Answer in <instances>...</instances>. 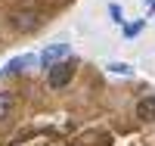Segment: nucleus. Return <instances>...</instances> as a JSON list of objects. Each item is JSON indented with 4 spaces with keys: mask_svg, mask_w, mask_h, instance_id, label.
I'll return each instance as SVG.
<instances>
[{
    "mask_svg": "<svg viewBox=\"0 0 155 146\" xmlns=\"http://www.w3.org/2000/svg\"><path fill=\"white\" fill-rule=\"evenodd\" d=\"M62 56H68V44H53V47H47V50H44L41 62H44L47 69H50V65H56Z\"/></svg>",
    "mask_w": 155,
    "mask_h": 146,
    "instance_id": "obj_3",
    "label": "nucleus"
},
{
    "mask_svg": "<svg viewBox=\"0 0 155 146\" xmlns=\"http://www.w3.org/2000/svg\"><path fill=\"white\" fill-rule=\"evenodd\" d=\"M74 78V59H62V62H56V65H50L47 69V81H50V87H65L68 81Z\"/></svg>",
    "mask_w": 155,
    "mask_h": 146,
    "instance_id": "obj_1",
    "label": "nucleus"
},
{
    "mask_svg": "<svg viewBox=\"0 0 155 146\" xmlns=\"http://www.w3.org/2000/svg\"><path fill=\"white\" fill-rule=\"evenodd\" d=\"M146 9H149V12H155V0H149V6H146Z\"/></svg>",
    "mask_w": 155,
    "mask_h": 146,
    "instance_id": "obj_10",
    "label": "nucleus"
},
{
    "mask_svg": "<svg viewBox=\"0 0 155 146\" xmlns=\"http://www.w3.org/2000/svg\"><path fill=\"white\" fill-rule=\"evenodd\" d=\"M34 62H37V56H31V53H25V56H16V59H9L6 75H19V72H25V69H31Z\"/></svg>",
    "mask_w": 155,
    "mask_h": 146,
    "instance_id": "obj_4",
    "label": "nucleus"
},
{
    "mask_svg": "<svg viewBox=\"0 0 155 146\" xmlns=\"http://www.w3.org/2000/svg\"><path fill=\"white\" fill-rule=\"evenodd\" d=\"M106 69H109L112 75H124V78H130V75H134V65H127V62H109Z\"/></svg>",
    "mask_w": 155,
    "mask_h": 146,
    "instance_id": "obj_7",
    "label": "nucleus"
},
{
    "mask_svg": "<svg viewBox=\"0 0 155 146\" xmlns=\"http://www.w3.org/2000/svg\"><path fill=\"white\" fill-rule=\"evenodd\" d=\"M146 28V19H140V22H130V25H124V37H137L140 31Z\"/></svg>",
    "mask_w": 155,
    "mask_h": 146,
    "instance_id": "obj_8",
    "label": "nucleus"
},
{
    "mask_svg": "<svg viewBox=\"0 0 155 146\" xmlns=\"http://www.w3.org/2000/svg\"><path fill=\"white\" fill-rule=\"evenodd\" d=\"M109 16H112V22L124 25V12H121V6H118V3H109Z\"/></svg>",
    "mask_w": 155,
    "mask_h": 146,
    "instance_id": "obj_9",
    "label": "nucleus"
},
{
    "mask_svg": "<svg viewBox=\"0 0 155 146\" xmlns=\"http://www.w3.org/2000/svg\"><path fill=\"white\" fill-rule=\"evenodd\" d=\"M137 118L143 121H155V97H143L137 103Z\"/></svg>",
    "mask_w": 155,
    "mask_h": 146,
    "instance_id": "obj_5",
    "label": "nucleus"
},
{
    "mask_svg": "<svg viewBox=\"0 0 155 146\" xmlns=\"http://www.w3.org/2000/svg\"><path fill=\"white\" fill-rule=\"evenodd\" d=\"M9 25L16 31H34L37 25H41V16H37L34 9H22V12H12L9 16Z\"/></svg>",
    "mask_w": 155,
    "mask_h": 146,
    "instance_id": "obj_2",
    "label": "nucleus"
},
{
    "mask_svg": "<svg viewBox=\"0 0 155 146\" xmlns=\"http://www.w3.org/2000/svg\"><path fill=\"white\" fill-rule=\"evenodd\" d=\"M12 103H16V100H12V93H6V90H3V93H0V121H3V118H9Z\"/></svg>",
    "mask_w": 155,
    "mask_h": 146,
    "instance_id": "obj_6",
    "label": "nucleus"
}]
</instances>
